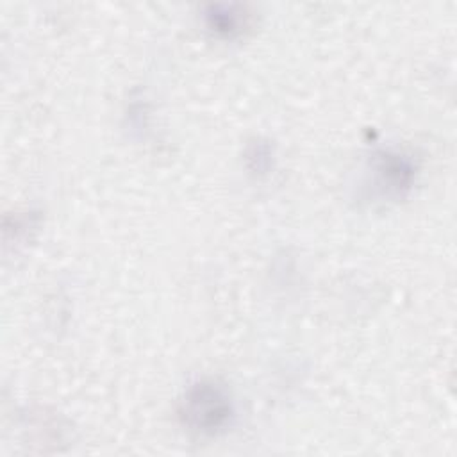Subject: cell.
I'll return each mask as SVG.
<instances>
[{"label":"cell","instance_id":"cell-1","mask_svg":"<svg viewBox=\"0 0 457 457\" xmlns=\"http://www.w3.org/2000/svg\"><path fill=\"white\" fill-rule=\"evenodd\" d=\"M184 414L198 430L212 432L228 420L230 402L214 384H198L187 395Z\"/></svg>","mask_w":457,"mask_h":457}]
</instances>
